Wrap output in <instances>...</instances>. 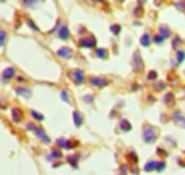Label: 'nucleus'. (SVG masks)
Instances as JSON below:
<instances>
[{
    "instance_id": "nucleus-27",
    "label": "nucleus",
    "mask_w": 185,
    "mask_h": 175,
    "mask_svg": "<svg viewBox=\"0 0 185 175\" xmlns=\"http://www.w3.org/2000/svg\"><path fill=\"white\" fill-rule=\"evenodd\" d=\"M67 142H68V140H66V138H59L57 140V145L59 147H61V148H67Z\"/></svg>"
},
{
    "instance_id": "nucleus-43",
    "label": "nucleus",
    "mask_w": 185,
    "mask_h": 175,
    "mask_svg": "<svg viewBox=\"0 0 185 175\" xmlns=\"http://www.w3.org/2000/svg\"><path fill=\"white\" fill-rule=\"evenodd\" d=\"M118 2H123V0H118Z\"/></svg>"
},
{
    "instance_id": "nucleus-5",
    "label": "nucleus",
    "mask_w": 185,
    "mask_h": 175,
    "mask_svg": "<svg viewBox=\"0 0 185 175\" xmlns=\"http://www.w3.org/2000/svg\"><path fill=\"white\" fill-rule=\"evenodd\" d=\"M57 56L60 58H64V60H70L73 57V50L70 47H61L60 50H57Z\"/></svg>"
},
{
    "instance_id": "nucleus-2",
    "label": "nucleus",
    "mask_w": 185,
    "mask_h": 175,
    "mask_svg": "<svg viewBox=\"0 0 185 175\" xmlns=\"http://www.w3.org/2000/svg\"><path fill=\"white\" fill-rule=\"evenodd\" d=\"M133 67H134V70H135V73H141V71L144 70V61H142L141 54H140L138 50H137V51H134V56H133Z\"/></svg>"
},
{
    "instance_id": "nucleus-11",
    "label": "nucleus",
    "mask_w": 185,
    "mask_h": 175,
    "mask_svg": "<svg viewBox=\"0 0 185 175\" xmlns=\"http://www.w3.org/2000/svg\"><path fill=\"white\" fill-rule=\"evenodd\" d=\"M14 76H16V68H13V67L6 68V70L3 71V74H2V77H3V80H4V81L12 80Z\"/></svg>"
},
{
    "instance_id": "nucleus-8",
    "label": "nucleus",
    "mask_w": 185,
    "mask_h": 175,
    "mask_svg": "<svg viewBox=\"0 0 185 175\" xmlns=\"http://www.w3.org/2000/svg\"><path fill=\"white\" fill-rule=\"evenodd\" d=\"M172 120H174V123H175L177 125L185 128V115L181 113V111H175V113H174Z\"/></svg>"
},
{
    "instance_id": "nucleus-23",
    "label": "nucleus",
    "mask_w": 185,
    "mask_h": 175,
    "mask_svg": "<svg viewBox=\"0 0 185 175\" xmlns=\"http://www.w3.org/2000/svg\"><path fill=\"white\" fill-rule=\"evenodd\" d=\"M61 157H63V154L60 152V151H53V152L50 154L49 157H47V160H49V161H51L53 158H61Z\"/></svg>"
},
{
    "instance_id": "nucleus-31",
    "label": "nucleus",
    "mask_w": 185,
    "mask_h": 175,
    "mask_svg": "<svg viewBox=\"0 0 185 175\" xmlns=\"http://www.w3.org/2000/svg\"><path fill=\"white\" fill-rule=\"evenodd\" d=\"M27 24H29V26H30V27H31V29H33V30L39 31V27H37V26H36V24H34V22H33V20H30V19H27Z\"/></svg>"
},
{
    "instance_id": "nucleus-39",
    "label": "nucleus",
    "mask_w": 185,
    "mask_h": 175,
    "mask_svg": "<svg viewBox=\"0 0 185 175\" xmlns=\"http://www.w3.org/2000/svg\"><path fill=\"white\" fill-rule=\"evenodd\" d=\"M179 43H181V40H179V39H174L172 47H174V49H177V44H179Z\"/></svg>"
},
{
    "instance_id": "nucleus-10",
    "label": "nucleus",
    "mask_w": 185,
    "mask_h": 175,
    "mask_svg": "<svg viewBox=\"0 0 185 175\" xmlns=\"http://www.w3.org/2000/svg\"><path fill=\"white\" fill-rule=\"evenodd\" d=\"M12 120H13V123H16V124H18L23 120V111L20 110V108H13L12 110Z\"/></svg>"
},
{
    "instance_id": "nucleus-26",
    "label": "nucleus",
    "mask_w": 185,
    "mask_h": 175,
    "mask_svg": "<svg viewBox=\"0 0 185 175\" xmlns=\"http://www.w3.org/2000/svg\"><path fill=\"white\" fill-rule=\"evenodd\" d=\"M128 160H131V162H134V164H138V157H137V154L134 151H131L128 154Z\"/></svg>"
},
{
    "instance_id": "nucleus-13",
    "label": "nucleus",
    "mask_w": 185,
    "mask_h": 175,
    "mask_svg": "<svg viewBox=\"0 0 185 175\" xmlns=\"http://www.w3.org/2000/svg\"><path fill=\"white\" fill-rule=\"evenodd\" d=\"M73 120H74L76 127H81V124H83V121H84V117H83V114H81L80 111H74L73 113Z\"/></svg>"
},
{
    "instance_id": "nucleus-9",
    "label": "nucleus",
    "mask_w": 185,
    "mask_h": 175,
    "mask_svg": "<svg viewBox=\"0 0 185 175\" xmlns=\"http://www.w3.org/2000/svg\"><path fill=\"white\" fill-rule=\"evenodd\" d=\"M158 34H160L161 37H162L164 40L165 39H168V37H171V34H172V31H171V29L168 27L166 24H161L160 29H158Z\"/></svg>"
},
{
    "instance_id": "nucleus-22",
    "label": "nucleus",
    "mask_w": 185,
    "mask_h": 175,
    "mask_svg": "<svg viewBox=\"0 0 185 175\" xmlns=\"http://www.w3.org/2000/svg\"><path fill=\"white\" fill-rule=\"evenodd\" d=\"M6 39H7V33L4 30H0V47L4 46V43H6Z\"/></svg>"
},
{
    "instance_id": "nucleus-36",
    "label": "nucleus",
    "mask_w": 185,
    "mask_h": 175,
    "mask_svg": "<svg viewBox=\"0 0 185 175\" xmlns=\"http://www.w3.org/2000/svg\"><path fill=\"white\" fill-rule=\"evenodd\" d=\"M154 41H155V43H162L164 39L160 36V34H158V36H155V37H154Z\"/></svg>"
},
{
    "instance_id": "nucleus-37",
    "label": "nucleus",
    "mask_w": 185,
    "mask_h": 175,
    "mask_svg": "<svg viewBox=\"0 0 185 175\" xmlns=\"http://www.w3.org/2000/svg\"><path fill=\"white\" fill-rule=\"evenodd\" d=\"M26 128H27V130H30V131H34V128H36V125H34V124H31V123H29L27 125H26Z\"/></svg>"
},
{
    "instance_id": "nucleus-38",
    "label": "nucleus",
    "mask_w": 185,
    "mask_h": 175,
    "mask_svg": "<svg viewBox=\"0 0 185 175\" xmlns=\"http://www.w3.org/2000/svg\"><path fill=\"white\" fill-rule=\"evenodd\" d=\"M157 152L160 154V155H165V157H166V155H168V152H165V151H162V148H158V150H157Z\"/></svg>"
},
{
    "instance_id": "nucleus-42",
    "label": "nucleus",
    "mask_w": 185,
    "mask_h": 175,
    "mask_svg": "<svg viewBox=\"0 0 185 175\" xmlns=\"http://www.w3.org/2000/svg\"><path fill=\"white\" fill-rule=\"evenodd\" d=\"M97 2H100V3H105L107 0H97Z\"/></svg>"
},
{
    "instance_id": "nucleus-30",
    "label": "nucleus",
    "mask_w": 185,
    "mask_h": 175,
    "mask_svg": "<svg viewBox=\"0 0 185 175\" xmlns=\"http://www.w3.org/2000/svg\"><path fill=\"white\" fill-rule=\"evenodd\" d=\"M134 16H135V17H141L142 16V6H138L135 10H134Z\"/></svg>"
},
{
    "instance_id": "nucleus-12",
    "label": "nucleus",
    "mask_w": 185,
    "mask_h": 175,
    "mask_svg": "<svg viewBox=\"0 0 185 175\" xmlns=\"http://www.w3.org/2000/svg\"><path fill=\"white\" fill-rule=\"evenodd\" d=\"M59 37L61 40H68L70 39V30H68L67 26H60V30H59Z\"/></svg>"
},
{
    "instance_id": "nucleus-1",
    "label": "nucleus",
    "mask_w": 185,
    "mask_h": 175,
    "mask_svg": "<svg viewBox=\"0 0 185 175\" xmlns=\"http://www.w3.org/2000/svg\"><path fill=\"white\" fill-rule=\"evenodd\" d=\"M142 140L147 144H152L158 140V130L152 125H145L142 128Z\"/></svg>"
},
{
    "instance_id": "nucleus-29",
    "label": "nucleus",
    "mask_w": 185,
    "mask_h": 175,
    "mask_svg": "<svg viewBox=\"0 0 185 175\" xmlns=\"http://www.w3.org/2000/svg\"><path fill=\"white\" fill-rule=\"evenodd\" d=\"M157 76H158V74H157V71H154V70H152V71H150V73H148L147 78H148L150 81H152V80H155V78H157Z\"/></svg>"
},
{
    "instance_id": "nucleus-24",
    "label": "nucleus",
    "mask_w": 185,
    "mask_h": 175,
    "mask_svg": "<svg viewBox=\"0 0 185 175\" xmlns=\"http://www.w3.org/2000/svg\"><path fill=\"white\" fill-rule=\"evenodd\" d=\"M67 160H68V162H70L71 165L74 167V168H77V160H78L77 155H70V157H68Z\"/></svg>"
},
{
    "instance_id": "nucleus-40",
    "label": "nucleus",
    "mask_w": 185,
    "mask_h": 175,
    "mask_svg": "<svg viewBox=\"0 0 185 175\" xmlns=\"http://www.w3.org/2000/svg\"><path fill=\"white\" fill-rule=\"evenodd\" d=\"M145 2H147V0H138V6H142Z\"/></svg>"
},
{
    "instance_id": "nucleus-33",
    "label": "nucleus",
    "mask_w": 185,
    "mask_h": 175,
    "mask_svg": "<svg viewBox=\"0 0 185 175\" xmlns=\"http://www.w3.org/2000/svg\"><path fill=\"white\" fill-rule=\"evenodd\" d=\"M61 98L64 100L66 103L70 101V100H68V94H67V91H66V90H63V91H61Z\"/></svg>"
},
{
    "instance_id": "nucleus-7",
    "label": "nucleus",
    "mask_w": 185,
    "mask_h": 175,
    "mask_svg": "<svg viewBox=\"0 0 185 175\" xmlns=\"http://www.w3.org/2000/svg\"><path fill=\"white\" fill-rule=\"evenodd\" d=\"M34 132H36V135L44 142V144H50V142H51V140L49 138V135L44 132V130L41 128V127H36V128H34Z\"/></svg>"
},
{
    "instance_id": "nucleus-35",
    "label": "nucleus",
    "mask_w": 185,
    "mask_h": 175,
    "mask_svg": "<svg viewBox=\"0 0 185 175\" xmlns=\"http://www.w3.org/2000/svg\"><path fill=\"white\" fill-rule=\"evenodd\" d=\"M164 168H165V162H160V164H157V168H155V169H157L158 172H161Z\"/></svg>"
},
{
    "instance_id": "nucleus-28",
    "label": "nucleus",
    "mask_w": 185,
    "mask_h": 175,
    "mask_svg": "<svg viewBox=\"0 0 185 175\" xmlns=\"http://www.w3.org/2000/svg\"><path fill=\"white\" fill-rule=\"evenodd\" d=\"M110 30L113 31V33L115 34V36H118V34H120V31H121V26H118V24H113L110 27Z\"/></svg>"
},
{
    "instance_id": "nucleus-20",
    "label": "nucleus",
    "mask_w": 185,
    "mask_h": 175,
    "mask_svg": "<svg viewBox=\"0 0 185 175\" xmlns=\"http://www.w3.org/2000/svg\"><path fill=\"white\" fill-rule=\"evenodd\" d=\"M96 54H97V57L98 58H107V50L105 49H97Z\"/></svg>"
},
{
    "instance_id": "nucleus-18",
    "label": "nucleus",
    "mask_w": 185,
    "mask_h": 175,
    "mask_svg": "<svg viewBox=\"0 0 185 175\" xmlns=\"http://www.w3.org/2000/svg\"><path fill=\"white\" fill-rule=\"evenodd\" d=\"M157 161H155V160H151V161H148V162H147V165H145L144 167V169H145V171H147V172H151L152 171V169H155V168H157Z\"/></svg>"
},
{
    "instance_id": "nucleus-16",
    "label": "nucleus",
    "mask_w": 185,
    "mask_h": 175,
    "mask_svg": "<svg viewBox=\"0 0 185 175\" xmlns=\"http://www.w3.org/2000/svg\"><path fill=\"white\" fill-rule=\"evenodd\" d=\"M164 101H165L168 105H174V104H175V97H174L172 93H166V95L164 97Z\"/></svg>"
},
{
    "instance_id": "nucleus-21",
    "label": "nucleus",
    "mask_w": 185,
    "mask_h": 175,
    "mask_svg": "<svg viewBox=\"0 0 185 175\" xmlns=\"http://www.w3.org/2000/svg\"><path fill=\"white\" fill-rule=\"evenodd\" d=\"M184 58H185V51L178 50V51H177V63H178V64H181V63L184 61Z\"/></svg>"
},
{
    "instance_id": "nucleus-25",
    "label": "nucleus",
    "mask_w": 185,
    "mask_h": 175,
    "mask_svg": "<svg viewBox=\"0 0 185 175\" xmlns=\"http://www.w3.org/2000/svg\"><path fill=\"white\" fill-rule=\"evenodd\" d=\"M30 114L33 115L34 120H39V121H43V120H44V117L41 115L40 113H37V111H34V110H31V111H30Z\"/></svg>"
},
{
    "instance_id": "nucleus-17",
    "label": "nucleus",
    "mask_w": 185,
    "mask_h": 175,
    "mask_svg": "<svg viewBox=\"0 0 185 175\" xmlns=\"http://www.w3.org/2000/svg\"><path fill=\"white\" fill-rule=\"evenodd\" d=\"M120 128L123 130V131H130V130H131V123H130L128 120H125V118H123V120L120 121Z\"/></svg>"
},
{
    "instance_id": "nucleus-6",
    "label": "nucleus",
    "mask_w": 185,
    "mask_h": 175,
    "mask_svg": "<svg viewBox=\"0 0 185 175\" xmlns=\"http://www.w3.org/2000/svg\"><path fill=\"white\" fill-rule=\"evenodd\" d=\"M73 80H74V83L77 84V86L83 84L84 83V71L80 70V68L73 70Z\"/></svg>"
},
{
    "instance_id": "nucleus-15",
    "label": "nucleus",
    "mask_w": 185,
    "mask_h": 175,
    "mask_svg": "<svg viewBox=\"0 0 185 175\" xmlns=\"http://www.w3.org/2000/svg\"><path fill=\"white\" fill-rule=\"evenodd\" d=\"M16 93H17L18 95H23V97H30V90L26 88V87H17L16 88Z\"/></svg>"
},
{
    "instance_id": "nucleus-32",
    "label": "nucleus",
    "mask_w": 185,
    "mask_h": 175,
    "mask_svg": "<svg viewBox=\"0 0 185 175\" xmlns=\"http://www.w3.org/2000/svg\"><path fill=\"white\" fill-rule=\"evenodd\" d=\"M164 88H165V83H164V81H160V83L155 86V90H157V91H161V90H164Z\"/></svg>"
},
{
    "instance_id": "nucleus-14",
    "label": "nucleus",
    "mask_w": 185,
    "mask_h": 175,
    "mask_svg": "<svg viewBox=\"0 0 185 175\" xmlns=\"http://www.w3.org/2000/svg\"><path fill=\"white\" fill-rule=\"evenodd\" d=\"M140 43H141V46H144V47H150V44H151V36H150L148 33L142 34Z\"/></svg>"
},
{
    "instance_id": "nucleus-34",
    "label": "nucleus",
    "mask_w": 185,
    "mask_h": 175,
    "mask_svg": "<svg viewBox=\"0 0 185 175\" xmlns=\"http://www.w3.org/2000/svg\"><path fill=\"white\" fill-rule=\"evenodd\" d=\"M83 100L86 103H92V101H94V97H92V95H84Z\"/></svg>"
},
{
    "instance_id": "nucleus-41",
    "label": "nucleus",
    "mask_w": 185,
    "mask_h": 175,
    "mask_svg": "<svg viewBox=\"0 0 185 175\" xmlns=\"http://www.w3.org/2000/svg\"><path fill=\"white\" fill-rule=\"evenodd\" d=\"M17 81H18V83H23V81H24V78H23V77H18Z\"/></svg>"
},
{
    "instance_id": "nucleus-3",
    "label": "nucleus",
    "mask_w": 185,
    "mask_h": 175,
    "mask_svg": "<svg viewBox=\"0 0 185 175\" xmlns=\"http://www.w3.org/2000/svg\"><path fill=\"white\" fill-rule=\"evenodd\" d=\"M78 44H80L81 49H94L97 41H96V37L94 36H87V37H84V39H81V40L78 41Z\"/></svg>"
},
{
    "instance_id": "nucleus-4",
    "label": "nucleus",
    "mask_w": 185,
    "mask_h": 175,
    "mask_svg": "<svg viewBox=\"0 0 185 175\" xmlns=\"http://www.w3.org/2000/svg\"><path fill=\"white\" fill-rule=\"evenodd\" d=\"M90 84L94 87H105L108 84V80L107 78H104V77H91L90 78Z\"/></svg>"
},
{
    "instance_id": "nucleus-19",
    "label": "nucleus",
    "mask_w": 185,
    "mask_h": 175,
    "mask_svg": "<svg viewBox=\"0 0 185 175\" xmlns=\"http://www.w3.org/2000/svg\"><path fill=\"white\" fill-rule=\"evenodd\" d=\"M174 6H175L179 12L185 13V0H178V2H175V3H174Z\"/></svg>"
}]
</instances>
